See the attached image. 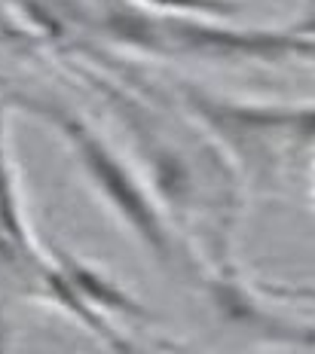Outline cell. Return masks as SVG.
I'll return each instance as SVG.
<instances>
[{
    "label": "cell",
    "instance_id": "cell-1",
    "mask_svg": "<svg viewBox=\"0 0 315 354\" xmlns=\"http://www.w3.org/2000/svg\"><path fill=\"white\" fill-rule=\"evenodd\" d=\"M16 104L53 122L55 129L62 131L64 141L74 147L80 165L86 168V174H89V180L98 187V193L105 196L107 205L123 217V223H129V230L144 241V248L153 250V257L163 266H168L172 272L184 275L187 281L199 284L202 293L211 299V293L224 284V278H217L215 272L208 269V263L202 260V254H196L184 241V232H178L163 217L159 205L153 202L147 189L129 174V168L120 162V156H114L111 147L101 141L80 116L68 113V107L55 104V101L16 98Z\"/></svg>",
    "mask_w": 315,
    "mask_h": 354
},
{
    "label": "cell",
    "instance_id": "cell-2",
    "mask_svg": "<svg viewBox=\"0 0 315 354\" xmlns=\"http://www.w3.org/2000/svg\"><path fill=\"white\" fill-rule=\"evenodd\" d=\"M92 21L114 40L153 55H196L215 62H312L315 34L294 31H239L184 16H156L141 6L107 3Z\"/></svg>",
    "mask_w": 315,
    "mask_h": 354
},
{
    "label": "cell",
    "instance_id": "cell-3",
    "mask_svg": "<svg viewBox=\"0 0 315 354\" xmlns=\"http://www.w3.org/2000/svg\"><path fill=\"white\" fill-rule=\"evenodd\" d=\"M184 98L199 122L208 125L233 159H239L258 180H273L282 168L315 150V104H245L190 83L184 86Z\"/></svg>",
    "mask_w": 315,
    "mask_h": 354
},
{
    "label": "cell",
    "instance_id": "cell-4",
    "mask_svg": "<svg viewBox=\"0 0 315 354\" xmlns=\"http://www.w3.org/2000/svg\"><path fill=\"white\" fill-rule=\"evenodd\" d=\"M141 3H150V10H168L174 16H184V12H233L236 3L230 0H141Z\"/></svg>",
    "mask_w": 315,
    "mask_h": 354
},
{
    "label": "cell",
    "instance_id": "cell-5",
    "mask_svg": "<svg viewBox=\"0 0 315 354\" xmlns=\"http://www.w3.org/2000/svg\"><path fill=\"white\" fill-rule=\"evenodd\" d=\"M260 293L273 299H285V302H312L315 306V284H258Z\"/></svg>",
    "mask_w": 315,
    "mask_h": 354
},
{
    "label": "cell",
    "instance_id": "cell-6",
    "mask_svg": "<svg viewBox=\"0 0 315 354\" xmlns=\"http://www.w3.org/2000/svg\"><path fill=\"white\" fill-rule=\"evenodd\" d=\"M156 345L163 351H168V354H199V351L187 348V345H181V342H168V339H156Z\"/></svg>",
    "mask_w": 315,
    "mask_h": 354
}]
</instances>
